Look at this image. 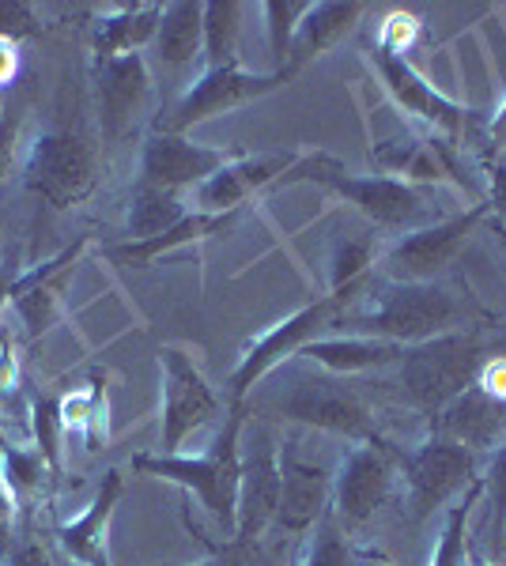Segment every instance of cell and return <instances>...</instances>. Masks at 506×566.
<instances>
[{
    "mask_svg": "<svg viewBox=\"0 0 506 566\" xmlns=\"http://www.w3.org/2000/svg\"><path fill=\"white\" fill-rule=\"evenodd\" d=\"M242 431H246V408L235 405L227 416V427L216 434V442L197 458L186 453H136L133 469L144 476L167 480L193 495L211 514V522L235 536L238 517V461H242Z\"/></svg>",
    "mask_w": 506,
    "mask_h": 566,
    "instance_id": "6da1fadb",
    "label": "cell"
},
{
    "mask_svg": "<svg viewBox=\"0 0 506 566\" xmlns=\"http://www.w3.org/2000/svg\"><path fill=\"white\" fill-rule=\"evenodd\" d=\"M366 310L352 314L359 336H379L401 348H416L435 336L462 333L465 303L443 283H385L379 295L366 291Z\"/></svg>",
    "mask_w": 506,
    "mask_h": 566,
    "instance_id": "7a4b0ae2",
    "label": "cell"
},
{
    "mask_svg": "<svg viewBox=\"0 0 506 566\" xmlns=\"http://www.w3.org/2000/svg\"><path fill=\"white\" fill-rule=\"evenodd\" d=\"M283 181H318L321 189L348 200L355 212L374 219L379 227L416 231V227H427L438 219L431 212V197L412 186V181L390 178V175H352V170L340 167V159H333V155H326V151L296 159V167L280 178V186Z\"/></svg>",
    "mask_w": 506,
    "mask_h": 566,
    "instance_id": "3957f363",
    "label": "cell"
},
{
    "mask_svg": "<svg viewBox=\"0 0 506 566\" xmlns=\"http://www.w3.org/2000/svg\"><path fill=\"white\" fill-rule=\"evenodd\" d=\"M254 405L276 419L314 427V431L344 434L355 442H374V419L355 389H344L333 374H288L265 392H257Z\"/></svg>",
    "mask_w": 506,
    "mask_h": 566,
    "instance_id": "277c9868",
    "label": "cell"
},
{
    "mask_svg": "<svg viewBox=\"0 0 506 566\" xmlns=\"http://www.w3.org/2000/svg\"><path fill=\"white\" fill-rule=\"evenodd\" d=\"M481 340L473 333H446L435 336L427 344L404 352L401 359V381L404 392L412 397V405H420L423 412H443L454 397L476 381L481 370Z\"/></svg>",
    "mask_w": 506,
    "mask_h": 566,
    "instance_id": "5b68a950",
    "label": "cell"
},
{
    "mask_svg": "<svg viewBox=\"0 0 506 566\" xmlns=\"http://www.w3.org/2000/svg\"><path fill=\"white\" fill-rule=\"evenodd\" d=\"M23 181L50 208H72L87 200L99 186V155L76 133H39L27 148Z\"/></svg>",
    "mask_w": 506,
    "mask_h": 566,
    "instance_id": "8992f818",
    "label": "cell"
},
{
    "mask_svg": "<svg viewBox=\"0 0 506 566\" xmlns=\"http://www.w3.org/2000/svg\"><path fill=\"white\" fill-rule=\"evenodd\" d=\"M487 212H492V205H473L468 212L443 216L427 227L404 231L379 253L385 283H431L457 258V250L484 223Z\"/></svg>",
    "mask_w": 506,
    "mask_h": 566,
    "instance_id": "52a82bcc",
    "label": "cell"
},
{
    "mask_svg": "<svg viewBox=\"0 0 506 566\" xmlns=\"http://www.w3.org/2000/svg\"><path fill=\"white\" fill-rule=\"evenodd\" d=\"M340 314H344V303L326 295V298H318V303L296 310V314L283 317V322L265 328L250 348L242 352V359H238V367L231 374V408L242 405L283 359H291V355H299L310 340H318L321 328L333 325Z\"/></svg>",
    "mask_w": 506,
    "mask_h": 566,
    "instance_id": "ba28073f",
    "label": "cell"
},
{
    "mask_svg": "<svg viewBox=\"0 0 506 566\" xmlns=\"http://www.w3.org/2000/svg\"><path fill=\"white\" fill-rule=\"evenodd\" d=\"M476 453L450 442L443 434H431L412 453H404V502L409 517L423 522L435 510H443L465 483H476Z\"/></svg>",
    "mask_w": 506,
    "mask_h": 566,
    "instance_id": "9c48e42d",
    "label": "cell"
},
{
    "mask_svg": "<svg viewBox=\"0 0 506 566\" xmlns=\"http://www.w3.org/2000/svg\"><path fill=\"white\" fill-rule=\"evenodd\" d=\"M159 374H163L159 450L178 453L189 434H197L200 427L216 419L219 397H216V389L208 386L205 374H200L197 359H193L186 348H178V344H167V348L159 352Z\"/></svg>",
    "mask_w": 506,
    "mask_h": 566,
    "instance_id": "30bf717a",
    "label": "cell"
},
{
    "mask_svg": "<svg viewBox=\"0 0 506 566\" xmlns=\"http://www.w3.org/2000/svg\"><path fill=\"white\" fill-rule=\"evenodd\" d=\"M283 84H288L283 72H246L238 61L235 65H224V69H205L186 87V95L178 98V106L171 109V117L163 122V133L186 136L193 125L254 103V98L269 95V91L283 87Z\"/></svg>",
    "mask_w": 506,
    "mask_h": 566,
    "instance_id": "8fae6325",
    "label": "cell"
},
{
    "mask_svg": "<svg viewBox=\"0 0 506 566\" xmlns=\"http://www.w3.org/2000/svg\"><path fill=\"white\" fill-rule=\"evenodd\" d=\"M276 506H280V446L269 427H254L238 461L235 541L254 544L276 522Z\"/></svg>",
    "mask_w": 506,
    "mask_h": 566,
    "instance_id": "7c38bea8",
    "label": "cell"
},
{
    "mask_svg": "<svg viewBox=\"0 0 506 566\" xmlns=\"http://www.w3.org/2000/svg\"><path fill=\"white\" fill-rule=\"evenodd\" d=\"M235 155L224 148H211V144H197L182 133H152L144 140L141 151V181L159 186L167 193H186L197 189L216 175L224 163H231Z\"/></svg>",
    "mask_w": 506,
    "mask_h": 566,
    "instance_id": "4fadbf2b",
    "label": "cell"
},
{
    "mask_svg": "<svg viewBox=\"0 0 506 566\" xmlns=\"http://www.w3.org/2000/svg\"><path fill=\"white\" fill-rule=\"evenodd\" d=\"M393 491V469L379 450V442H359L333 476V499H337V517L344 525H366L374 514L385 506Z\"/></svg>",
    "mask_w": 506,
    "mask_h": 566,
    "instance_id": "5bb4252c",
    "label": "cell"
},
{
    "mask_svg": "<svg viewBox=\"0 0 506 566\" xmlns=\"http://www.w3.org/2000/svg\"><path fill=\"white\" fill-rule=\"evenodd\" d=\"M299 155H235L231 163L211 175L205 186L193 189L197 212L208 216H231L242 200H250L261 189L280 186V178L296 167Z\"/></svg>",
    "mask_w": 506,
    "mask_h": 566,
    "instance_id": "9a60e30c",
    "label": "cell"
},
{
    "mask_svg": "<svg viewBox=\"0 0 506 566\" xmlns=\"http://www.w3.org/2000/svg\"><path fill=\"white\" fill-rule=\"evenodd\" d=\"M95 91H99V125L110 140H122L133 129L136 114L148 103L152 76L144 53H122V57L95 61Z\"/></svg>",
    "mask_w": 506,
    "mask_h": 566,
    "instance_id": "2e32d148",
    "label": "cell"
},
{
    "mask_svg": "<svg viewBox=\"0 0 506 566\" xmlns=\"http://www.w3.org/2000/svg\"><path fill=\"white\" fill-rule=\"evenodd\" d=\"M371 65L379 69L382 84L390 87V95L397 98V103L409 109V114L423 117V122L435 125V129L446 133V136L462 133L468 109L457 106V103H450L443 91H435V84H427V80H423L420 72L412 69L409 57H397V53L374 45V50H371Z\"/></svg>",
    "mask_w": 506,
    "mask_h": 566,
    "instance_id": "e0dca14e",
    "label": "cell"
},
{
    "mask_svg": "<svg viewBox=\"0 0 506 566\" xmlns=\"http://www.w3.org/2000/svg\"><path fill=\"white\" fill-rule=\"evenodd\" d=\"M333 476L321 464L302 461L280 446V506H276V528L283 533H307L326 517Z\"/></svg>",
    "mask_w": 506,
    "mask_h": 566,
    "instance_id": "ac0fdd59",
    "label": "cell"
},
{
    "mask_svg": "<svg viewBox=\"0 0 506 566\" xmlns=\"http://www.w3.org/2000/svg\"><path fill=\"white\" fill-rule=\"evenodd\" d=\"M435 431L450 442L465 446L473 453H495L506 442V405L487 397L484 389L468 386L462 397H454L443 412H435Z\"/></svg>",
    "mask_w": 506,
    "mask_h": 566,
    "instance_id": "d6986e66",
    "label": "cell"
},
{
    "mask_svg": "<svg viewBox=\"0 0 506 566\" xmlns=\"http://www.w3.org/2000/svg\"><path fill=\"white\" fill-rule=\"evenodd\" d=\"M122 491L125 476L117 469H110L84 514L58 528V544L76 566H114L110 563V522H114V506L122 499Z\"/></svg>",
    "mask_w": 506,
    "mask_h": 566,
    "instance_id": "ffe728a7",
    "label": "cell"
},
{
    "mask_svg": "<svg viewBox=\"0 0 506 566\" xmlns=\"http://www.w3.org/2000/svg\"><path fill=\"white\" fill-rule=\"evenodd\" d=\"M401 344L393 340H379V336H318L310 340L307 348L299 352V359L314 363L318 370L333 374V378H348V374H371V370H385V367H397L404 359Z\"/></svg>",
    "mask_w": 506,
    "mask_h": 566,
    "instance_id": "44dd1931",
    "label": "cell"
},
{
    "mask_svg": "<svg viewBox=\"0 0 506 566\" xmlns=\"http://www.w3.org/2000/svg\"><path fill=\"white\" fill-rule=\"evenodd\" d=\"M359 15H363V4H359V0H318V4L310 0L307 15H302L296 27V39H291L283 76L291 80L302 65H310V61H318L321 53L333 50V45L359 23Z\"/></svg>",
    "mask_w": 506,
    "mask_h": 566,
    "instance_id": "7402d4cb",
    "label": "cell"
},
{
    "mask_svg": "<svg viewBox=\"0 0 506 566\" xmlns=\"http://www.w3.org/2000/svg\"><path fill=\"white\" fill-rule=\"evenodd\" d=\"M163 20V4H117L103 12L91 27L95 42V61L122 57V53H141L144 45L155 42Z\"/></svg>",
    "mask_w": 506,
    "mask_h": 566,
    "instance_id": "603a6c76",
    "label": "cell"
},
{
    "mask_svg": "<svg viewBox=\"0 0 506 566\" xmlns=\"http://www.w3.org/2000/svg\"><path fill=\"white\" fill-rule=\"evenodd\" d=\"M152 45L167 69H193V61L205 57V4L178 0L163 8L159 34Z\"/></svg>",
    "mask_w": 506,
    "mask_h": 566,
    "instance_id": "cb8c5ba5",
    "label": "cell"
},
{
    "mask_svg": "<svg viewBox=\"0 0 506 566\" xmlns=\"http://www.w3.org/2000/svg\"><path fill=\"white\" fill-rule=\"evenodd\" d=\"M231 216H208V212H193L182 219L178 227H171L167 234H155V239H144V242H122V245H110L106 258L125 264V269H148L152 261H159L163 253H174L182 250V245H193L200 239H208V234L224 231V223Z\"/></svg>",
    "mask_w": 506,
    "mask_h": 566,
    "instance_id": "d4e9b609",
    "label": "cell"
},
{
    "mask_svg": "<svg viewBox=\"0 0 506 566\" xmlns=\"http://www.w3.org/2000/svg\"><path fill=\"white\" fill-rule=\"evenodd\" d=\"M186 200L178 193H167L159 186H148V181H136L133 197H128V242H144L155 239V234H167L171 227H178L186 219Z\"/></svg>",
    "mask_w": 506,
    "mask_h": 566,
    "instance_id": "484cf974",
    "label": "cell"
},
{
    "mask_svg": "<svg viewBox=\"0 0 506 566\" xmlns=\"http://www.w3.org/2000/svg\"><path fill=\"white\" fill-rule=\"evenodd\" d=\"M242 4L238 0H208L205 4V69L235 65Z\"/></svg>",
    "mask_w": 506,
    "mask_h": 566,
    "instance_id": "4316f807",
    "label": "cell"
},
{
    "mask_svg": "<svg viewBox=\"0 0 506 566\" xmlns=\"http://www.w3.org/2000/svg\"><path fill=\"white\" fill-rule=\"evenodd\" d=\"M42 476H53V472L34 446L31 450L27 446H0V483L12 502L31 499L42 488Z\"/></svg>",
    "mask_w": 506,
    "mask_h": 566,
    "instance_id": "83f0119b",
    "label": "cell"
},
{
    "mask_svg": "<svg viewBox=\"0 0 506 566\" xmlns=\"http://www.w3.org/2000/svg\"><path fill=\"white\" fill-rule=\"evenodd\" d=\"M481 491H484V483L476 480L465 502L446 510L443 533H438V544H435V552H431V566H468V510L481 499Z\"/></svg>",
    "mask_w": 506,
    "mask_h": 566,
    "instance_id": "f1b7e54d",
    "label": "cell"
},
{
    "mask_svg": "<svg viewBox=\"0 0 506 566\" xmlns=\"http://www.w3.org/2000/svg\"><path fill=\"white\" fill-rule=\"evenodd\" d=\"M307 8H310V0H269V4H261L265 31H269L272 72H283V65H288L291 39H296V27L302 15H307Z\"/></svg>",
    "mask_w": 506,
    "mask_h": 566,
    "instance_id": "f546056e",
    "label": "cell"
},
{
    "mask_svg": "<svg viewBox=\"0 0 506 566\" xmlns=\"http://www.w3.org/2000/svg\"><path fill=\"white\" fill-rule=\"evenodd\" d=\"M31 431H34V450L42 453V461L50 464V472L58 476V472H61V438H64L61 400L34 397V405H31Z\"/></svg>",
    "mask_w": 506,
    "mask_h": 566,
    "instance_id": "4dcf8cb0",
    "label": "cell"
},
{
    "mask_svg": "<svg viewBox=\"0 0 506 566\" xmlns=\"http://www.w3.org/2000/svg\"><path fill=\"white\" fill-rule=\"evenodd\" d=\"M302 566H355V555L348 552L344 536L337 533V525L329 517H321L314 525V541H310L307 563Z\"/></svg>",
    "mask_w": 506,
    "mask_h": 566,
    "instance_id": "1f68e13d",
    "label": "cell"
},
{
    "mask_svg": "<svg viewBox=\"0 0 506 566\" xmlns=\"http://www.w3.org/2000/svg\"><path fill=\"white\" fill-rule=\"evenodd\" d=\"M39 34V20H34V8L23 0H0V42H20Z\"/></svg>",
    "mask_w": 506,
    "mask_h": 566,
    "instance_id": "d6a6232c",
    "label": "cell"
},
{
    "mask_svg": "<svg viewBox=\"0 0 506 566\" xmlns=\"http://www.w3.org/2000/svg\"><path fill=\"white\" fill-rule=\"evenodd\" d=\"M412 34H416V15L390 12V15H385V23H382L379 45H382V50H390V53H397V57H404V50H409Z\"/></svg>",
    "mask_w": 506,
    "mask_h": 566,
    "instance_id": "836d02e7",
    "label": "cell"
},
{
    "mask_svg": "<svg viewBox=\"0 0 506 566\" xmlns=\"http://www.w3.org/2000/svg\"><path fill=\"white\" fill-rule=\"evenodd\" d=\"M20 109L8 106L4 117H0V186H4V178L12 175V163H16V144H20Z\"/></svg>",
    "mask_w": 506,
    "mask_h": 566,
    "instance_id": "e575fe53",
    "label": "cell"
},
{
    "mask_svg": "<svg viewBox=\"0 0 506 566\" xmlns=\"http://www.w3.org/2000/svg\"><path fill=\"white\" fill-rule=\"evenodd\" d=\"M481 483H484V488H492V514H495V525H499L503 514H506V442L492 453L487 476Z\"/></svg>",
    "mask_w": 506,
    "mask_h": 566,
    "instance_id": "d590c367",
    "label": "cell"
},
{
    "mask_svg": "<svg viewBox=\"0 0 506 566\" xmlns=\"http://www.w3.org/2000/svg\"><path fill=\"white\" fill-rule=\"evenodd\" d=\"M476 389H484L487 397L503 400L506 405V355H499V359H487L481 363V370H476Z\"/></svg>",
    "mask_w": 506,
    "mask_h": 566,
    "instance_id": "8d00e7d4",
    "label": "cell"
},
{
    "mask_svg": "<svg viewBox=\"0 0 506 566\" xmlns=\"http://www.w3.org/2000/svg\"><path fill=\"white\" fill-rule=\"evenodd\" d=\"M8 566H53V559H50V552H45L39 541H23V544L12 547Z\"/></svg>",
    "mask_w": 506,
    "mask_h": 566,
    "instance_id": "74e56055",
    "label": "cell"
},
{
    "mask_svg": "<svg viewBox=\"0 0 506 566\" xmlns=\"http://www.w3.org/2000/svg\"><path fill=\"white\" fill-rule=\"evenodd\" d=\"M16 381H20V367H16V355L8 348V336H0V400L12 397Z\"/></svg>",
    "mask_w": 506,
    "mask_h": 566,
    "instance_id": "f35d334b",
    "label": "cell"
},
{
    "mask_svg": "<svg viewBox=\"0 0 506 566\" xmlns=\"http://www.w3.org/2000/svg\"><path fill=\"white\" fill-rule=\"evenodd\" d=\"M16 69H20V53H16V42H0V91L12 84Z\"/></svg>",
    "mask_w": 506,
    "mask_h": 566,
    "instance_id": "ab89813d",
    "label": "cell"
},
{
    "mask_svg": "<svg viewBox=\"0 0 506 566\" xmlns=\"http://www.w3.org/2000/svg\"><path fill=\"white\" fill-rule=\"evenodd\" d=\"M355 566H393L382 552H355Z\"/></svg>",
    "mask_w": 506,
    "mask_h": 566,
    "instance_id": "60d3db41",
    "label": "cell"
},
{
    "mask_svg": "<svg viewBox=\"0 0 506 566\" xmlns=\"http://www.w3.org/2000/svg\"><path fill=\"white\" fill-rule=\"evenodd\" d=\"M492 136H499V140H506V103H503V109H499V117H495Z\"/></svg>",
    "mask_w": 506,
    "mask_h": 566,
    "instance_id": "b9f144b4",
    "label": "cell"
},
{
    "mask_svg": "<svg viewBox=\"0 0 506 566\" xmlns=\"http://www.w3.org/2000/svg\"><path fill=\"white\" fill-rule=\"evenodd\" d=\"M197 566H242L235 555H224V559H208V563H197Z\"/></svg>",
    "mask_w": 506,
    "mask_h": 566,
    "instance_id": "7bdbcfd3",
    "label": "cell"
},
{
    "mask_svg": "<svg viewBox=\"0 0 506 566\" xmlns=\"http://www.w3.org/2000/svg\"><path fill=\"white\" fill-rule=\"evenodd\" d=\"M468 566H492V563H487V559H484V555H481V552H476V547H473V544H468Z\"/></svg>",
    "mask_w": 506,
    "mask_h": 566,
    "instance_id": "ee69618b",
    "label": "cell"
},
{
    "mask_svg": "<svg viewBox=\"0 0 506 566\" xmlns=\"http://www.w3.org/2000/svg\"><path fill=\"white\" fill-rule=\"evenodd\" d=\"M495 234H499V242H503V250H506V223H495Z\"/></svg>",
    "mask_w": 506,
    "mask_h": 566,
    "instance_id": "f6af8a7d",
    "label": "cell"
},
{
    "mask_svg": "<svg viewBox=\"0 0 506 566\" xmlns=\"http://www.w3.org/2000/svg\"><path fill=\"white\" fill-rule=\"evenodd\" d=\"M4 109H8V103H4V91H0V117H4Z\"/></svg>",
    "mask_w": 506,
    "mask_h": 566,
    "instance_id": "bcb514c9",
    "label": "cell"
},
{
    "mask_svg": "<svg viewBox=\"0 0 506 566\" xmlns=\"http://www.w3.org/2000/svg\"><path fill=\"white\" fill-rule=\"evenodd\" d=\"M499 528H503V547H506V514H503V522H499Z\"/></svg>",
    "mask_w": 506,
    "mask_h": 566,
    "instance_id": "7dc6e473",
    "label": "cell"
},
{
    "mask_svg": "<svg viewBox=\"0 0 506 566\" xmlns=\"http://www.w3.org/2000/svg\"><path fill=\"white\" fill-rule=\"evenodd\" d=\"M0 495H8V491H4V483H0Z\"/></svg>",
    "mask_w": 506,
    "mask_h": 566,
    "instance_id": "c3c4849f",
    "label": "cell"
}]
</instances>
